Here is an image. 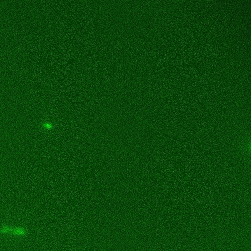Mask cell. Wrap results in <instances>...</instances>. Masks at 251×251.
Here are the masks:
<instances>
[{"label":"cell","instance_id":"cell-1","mask_svg":"<svg viewBox=\"0 0 251 251\" xmlns=\"http://www.w3.org/2000/svg\"><path fill=\"white\" fill-rule=\"evenodd\" d=\"M11 233L13 235H18V236H26L28 233V232L27 230L23 228L12 227Z\"/></svg>","mask_w":251,"mask_h":251},{"label":"cell","instance_id":"cell-2","mask_svg":"<svg viewBox=\"0 0 251 251\" xmlns=\"http://www.w3.org/2000/svg\"><path fill=\"white\" fill-rule=\"evenodd\" d=\"M12 227L8 226H3L0 227V234L11 233Z\"/></svg>","mask_w":251,"mask_h":251}]
</instances>
